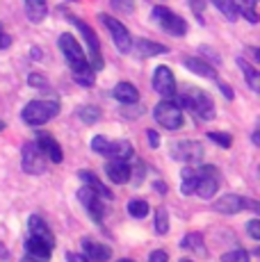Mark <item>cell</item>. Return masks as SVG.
Masks as SVG:
<instances>
[{
	"label": "cell",
	"mask_w": 260,
	"mask_h": 262,
	"mask_svg": "<svg viewBox=\"0 0 260 262\" xmlns=\"http://www.w3.org/2000/svg\"><path fill=\"white\" fill-rule=\"evenodd\" d=\"M176 105L178 107H187V110H192L194 114H197L199 119H203V121H210L214 117V103H212V98H210V94L206 92H201V89H187L185 94L178 96V100H176Z\"/></svg>",
	"instance_id": "obj_1"
},
{
	"label": "cell",
	"mask_w": 260,
	"mask_h": 262,
	"mask_svg": "<svg viewBox=\"0 0 260 262\" xmlns=\"http://www.w3.org/2000/svg\"><path fill=\"white\" fill-rule=\"evenodd\" d=\"M59 50H62L64 59H67L69 67H71L73 75L94 71V69L89 67V62H87V55L82 53V48H80V43L76 41V37H73L71 32H64L62 37H59Z\"/></svg>",
	"instance_id": "obj_2"
},
{
	"label": "cell",
	"mask_w": 260,
	"mask_h": 262,
	"mask_svg": "<svg viewBox=\"0 0 260 262\" xmlns=\"http://www.w3.org/2000/svg\"><path fill=\"white\" fill-rule=\"evenodd\" d=\"M57 114H59V105L55 100H32V103H28L23 107L21 119L28 125H41L55 119Z\"/></svg>",
	"instance_id": "obj_3"
},
{
	"label": "cell",
	"mask_w": 260,
	"mask_h": 262,
	"mask_svg": "<svg viewBox=\"0 0 260 262\" xmlns=\"http://www.w3.org/2000/svg\"><path fill=\"white\" fill-rule=\"evenodd\" d=\"M153 119L167 130H178V128H183V123H185L183 110L176 105V100H169V98L160 100L156 107H153Z\"/></svg>",
	"instance_id": "obj_4"
},
{
	"label": "cell",
	"mask_w": 260,
	"mask_h": 262,
	"mask_svg": "<svg viewBox=\"0 0 260 262\" xmlns=\"http://www.w3.org/2000/svg\"><path fill=\"white\" fill-rule=\"evenodd\" d=\"M153 18H156V23L167 34H171V37H183V34H187V21L181 18L178 14H174L171 9L162 7V5L153 7Z\"/></svg>",
	"instance_id": "obj_5"
},
{
	"label": "cell",
	"mask_w": 260,
	"mask_h": 262,
	"mask_svg": "<svg viewBox=\"0 0 260 262\" xmlns=\"http://www.w3.org/2000/svg\"><path fill=\"white\" fill-rule=\"evenodd\" d=\"M169 155L176 162H201L203 160V146L194 139H178L169 146Z\"/></svg>",
	"instance_id": "obj_6"
},
{
	"label": "cell",
	"mask_w": 260,
	"mask_h": 262,
	"mask_svg": "<svg viewBox=\"0 0 260 262\" xmlns=\"http://www.w3.org/2000/svg\"><path fill=\"white\" fill-rule=\"evenodd\" d=\"M101 21L103 25L110 30V34H112V41H114V46H117L119 50H121L123 55H128V53H133V37H130V32H128V28L123 25L119 18H114V16H110V14H103L101 16Z\"/></svg>",
	"instance_id": "obj_7"
},
{
	"label": "cell",
	"mask_w": 260,
	"mask_h": 262,
	"mask_svg": "<svg viewBox=\"0 0 260 262\" xmlns=\"http://www.w3.org/2000/svg\"><path fill=\"white\" fill-rule=\"evenodd\" d=\"M21 167L30 176H39L46 171V155L41 153V148L37 142H28L21 150Z\"/></svg>",
	"instance_id": "obj_8"
},
{
	"label": "cell",
	"mask_w": 260,
	"mask_h": 262,
	"mask_svg": "<svg viewBox=\"0 0 260 262\" xmlns=\"http://www.w3.org/2000/svg\"><path fill=\"white\" fill-rule=\"evenodd\" d=\"M219 189V173L214 167H201L197 171V187L194 194L199 199H212Z\"/></svg>",
	"instance_id": "obj_9"
},
{
	"label": "cell",
	"mask_w": 260,
	"mask_h": 262,
	"mask_svg": "<svg viewBox=\"0 0 260 262\" xmlns=\"http://www.w3.org/2000/svg\"><path fill=\"white\" fill-rule=\"evenodd\" d=\"M69 21L76 25L80 32H82L84 41H87L89 53H92V69H94V71H101V69H103V55H101V43H98V37L94 34V30L89 28V25L84 23V21H80V18L69 16Z\"/></svg>",
	"instance_id": "obj_10"
},
{
	"label": "cell",
	"mask_w": 260,
	"mask_h": 262,
	"mask_svg": "<svg viewBox=\"0 0 260 262\" xmlns=\"http://www.w3.org/2000/svg\"><path fill=\"white\" fill-rule=\"evenodd\" d=\"M153 89H156L160 96H164V98H171V96L176 94V78H174L169 67L160 64L156 69V73H153Z\"/></svg>",
	"instance_id": "obj_11"
},
{
	"label": "cell",
	"mask_w": 260,
	"mask_h": 262,
	"mask_svg": "<svg viewBox=\"0 0 260 262\" xmlns=\"http://www.w3.org/2000/svg\"><path fill=\"white\" fill-rule=\"evenodd\" d=\"M78 199H80V203H82L84 208L92 212L94 219H96V221L103 219L105 210H103V203H101V196H98L96 191L89 189V187H82V189H78Z\"/></svg>",
	"instance_id": "obj_12"
},
{
	"label": "cell",
	"mask_w": 260,
	"mask_h": 262,
	"mask_svg": "<svg viewBox=\"0 0 260 262\" xmlns=\"http://www.w3.org/2000/svg\"><path fill=\"white\" fill-rule=\"evenodd\" d=\"M212 210L219 214H237L240 210H244V199L237 194H224L212 203Z\"/></svg>",
	"instance_id": "obj_13"
},
{
	"label": "cell",
	"mask_w": 260,
	"mask_h": 262,
	"mask_svg": "<svg viewBox=\"0 0 260 262\" xmlns=\"http://www.w3.org/2000/svg\"><path fill=\"white\" fill-rule=\"evenodd\" d=\"M105 173H107V178L112 180V183H117V185L128 183V178H130V164H128V160L112 158L107 164H105Z\"/></svg>",
	"instance_id": "obj_14"
},
{
	"label": "cell",
	"mask_w": 260,
	"mask_h": 262,
	"mask_svg": "<svg viewBox=\"0 0 260 262\" xmlns=\"http://www.w3.org/2000/svg\"><path fill=\"white\" fill-rule=\"evenodd\" d=\"M26 251H28V255H30L32 260H37V262H48V260H51L53 246H48L46 242H41L39 237L30 235V237L26 239Z\"/></svg>",
	"instance_id": "obj_15"
},
{
	"label": "cell",
	"mask_w": 260,
	"mask_h": 262,
	"mask_svg": "<svg viewBox=\"0 0 260 262\" xmlns=\"http://www.w3.org/2000/svg\"><path fill=\"white\" fill-rule=\"evenodd\" d=\"M82 251H84V258L92 260V262H107L112 251L107 249L105 244H98L94 239H82Z\"/></svg>",
	"instance_id": "obj_16"
},
{
	"label": "cell",
	"mask_w": 260,
	"mask_h": 262,
	"mask_svg": "<svg viewBox=\"0 0 260 262\" xmlns=\"http://www.w3.org/2000/svg\"><path fill=\"white\" fill-rule=\"evenodd\" d=\"M28 226H30V235H34V237H39L41 242H46L48 246H55V237H53L51 228H48V224H46V221H44L39 214H32V216H30Z\"/></svg>",
	"instance_id": "obj_17"
},
{
	"label": "cell",
	"mask_w": 260,
	"mask_h": 262,
	"mask_svg": "<svg viewBox=\"0 0 260 262\" xmlns=\"http://www.w3.org/2000/svg\"><path fill=\"white\" fill-rule=\"evenodd\" d=\"M37 146L41 148V153L46 155V160H51V162H55V164L62 162V158H64L62 148H59V144L55 142L51 135H41V137L37 139Z\"/></svg>",
	"instance_id": "obj_18"
},
{
	"label": "cell",
	"mask_w": 260,
	"mask_h": 262,
	"mask_svg": "<svg viewBox=\"0 0 260 262\" xmlns=\"http://www.w3.org/2000/svg\"><path fill=\"white\" fill-rule=\"evenodd\" d=\"M183 64H185V69H189L192 73L201 75V78L217 80V71H214V69L210 67L208 62H203V59H199V57H185V59H183Z\"/></svg>",
	"instance_id": "obj_19"
},
{
	"label": "cell",
	"mask_w": 260,
	"mask_h": 262,
	"mask_svg": "<svg viewBox=\"0 0 260 262\" xmlns=\"http://www.w3.org/2000/svg\"><path fill=\"white\" fill-rule=\"evenodd\" d=\"M112 96L119 100V103H123V105H133V103H137V100H139L137 87H135V84H130V82H119L117 87L112 89Z\"/></svg>",
	"instance_id": "obj_20"
},
{
	"label": "cell",
	"mask_w": 260,
	"mask_h": 262,
	"mask_svg": "<svg viewBox=\"0 0 260 262\" xmlns=\"http://www.w3.org/2000/svg\"><path fill=\"white\" fill-rule=\"evenodd\" d=\"M78 178L82 180V183L87 185L89 189L96 191V194L101 196V199H112V191H110V187H105V185L96 178V176L92 173V171H78Z\"/></svg>",
	"instance_id": "obj_21"
},
{
	"label": "cell",
	"mask_w": 260,
	"mask_h": 262,
	"mask_svg": "<svg viewBox=\"0 0 260 262\" xmlns=\"http://www.w3.org/2000/svg\"><path fill=\"white\" fill-rule=\"evenodd\" d=\"M23 3H26V14L32 23H41L44 18H46V14H48L46 3L48 0H23Z\"/></svg>",
	"instance_id": "obj_22"
},
{
	"label": "cell",
	"mask_w": 260,
	"mask_h": 262,
	"mask_svg": "<svg viewBox=\"0 0 260 262\" xmlns=\"http://www.w3.org/2000/svg\"><path fill=\"white\" fill-rule=\"evenodd\" d=\"M237 67L242 69V73H244V78H247V84L253 89V92H258L260 89V73H258V69L253 67V64H249L247 59H242V57H237Z\"/></svg>",
	"instance_id": "obj_23"
},
{
	"label": "cell",
	"mask_w": 260,
	"mask_h": 262,
	"mask_svg": "<svg viewBox=\"0 0 260 262\" xmlns=\"http://www.w3.org/2000/svg\"><path fill=\"white\" fill-rule=\"evenodd\" d=\"M107 158H119V160H130L133 158V146L123 139L119 142H110V148H107Z\"/></svg>",
	"instance_id": "obj_24"
},
{
	"label": "cell",
	"mask_w": 260,
	"mask_h": 262,
	"mask_svg": "<svg viewBox=\"0 0 260 262\" xmlns=\"http://www.w3.org/2000/svg\"><path fill=\"white\" fill-rule=\"evenodd\" d=\"M137 50L144 55V57H156V55L169 53L167 46H162V43H156V41H148V39H139V41H137Z\"/></svg>",
	"instance_id": "obj_25"
},
{
	"label": "cell",
	"mask_w": 260,
	"mask_h": 262,
	"mask_svg": "<svg viewBox=\"0 0 260 262\" xmlns=\"http://www.w3.org/2000/svg\"><path fill=\"white\" fill-rule=\"evenodd\" d=\"M181 178H183V183H181V194H183V196L194 194V187H197V171H194L192 167H185V169L181 171Z\"/></svg>",
	"instance_id": "obj_26"
},
{
	"label": "cell",
	"mask_w": 260,
	"mask_h": 262,
	"mask_svg": "<svg viewBox=\"0 0 260 262\" xmlns=\"http://www.w3.org/2000/svg\"><path fill=\"white\" fill-rule=\"evenodd\" d=\"M181 246H183V249H187V251H194V253L206 255V246H203V237H201V233H189L187 237H185V239L181 242Z\"/></svg>",
	"instance_id": "obj_27"
},
{
	"label": "cell",
	"mask_w": 260,
	"mask_h": 262,
	"mask_svg": "<svg viewBox=\"0 0 260 262\" xmlns=\"http://www.w3.org/2000/svg\"><path fill=\"white\" fill-rule=\"evenodd\" d=\"M210 3L214 5V7L219 9V12L224 14V16L228 18V21H237V16H240V12H237V7H235V3L233 0H210Z\"/></svg>",
	"instance_id": "obj_28"
},
{
	"label": "cell",
	"mask_w": 260,
	"mask_h": 262,
	"mask_svg": "<svg viewBox=\"0 0 260 262\" xmlns=\"http://www.w3.org/2000/svg\"><path fill=\"white\" fill-rule=\"evenodd\" d=\"M78 119L82 121L84 125H92L101 119V110H98L96 105H82V107L78 110Z\"/></svg>",
	"instance_id": "obj_29"
},
{
	"label": "cell",
	"mask_w": 260,
	"mask_h": 262,
	"mask_svg": "<svg viewBox=\"0 0 260 262\" xmlns=\"http://www.w3.org/2000/svg\"><path fill=\"white\" fill-rule=\"evenodd\" d=\"M156 233L158 235H167L169 233V212L164 208L156 210Z\"/></svg>",
	"instance_id": "obj_30"
},
{
	"label": "cell",
	"mask_w": 260,
	"mask_h": 262,
	"mask_svg": "<svg viewBox=\"0 0 260 262\" xmlns=\"http://www.w3.org/2000/svg\"><path fill=\"white\" fill-rule=\"evenodd\" d=\"M128 212H130V216H135V219H144V216L148 214V203L146 201H130Z\"/></svg>",
	"instance_id": "obj_31"
},
{
	"label": "cell",
	"mask_w": 260,
	"mask_h": 262,
	"mask_svg": "<svg viewBox=\"0 0 260 262\" xmlns=\"http://www.w3.org/2000/svg\"><path fill=\"white\" fill-rule=\"evenodd\" d=\"M222 262H249V251L244 249H235L222 255Z\"/></svg>",
	"instance_id": "obj_32"
},
{
	"label": "cell",
	"mask_w": 260,
	"mask_h": 262,
	"mask_svg": "<svg viewBox=\"0 0 260 262\" xmlns=\"http://www.w3.org/2000/svg\"><path fill=\"white\" fill-rule=\"evenodd\" d=\"M208 139L217 146H224V148H231V144H233V137L228 133H208Z\"/></svg>",
	"instance_id": "obj_33"
},
{
	"label": "cell",
	"mask_w": 260,
	"mask_h": 262,
	"mask_svg": "<svg viewBox=\"0 0 260 262\" xmlns=\"http://www.w3.org/2000/svg\"><path fill=\"white\" fill-rule=\"evenodd\" d=\"M107 148H110V139L103 137V135H96L92 139V150L94 153H101V155H107Z\"/></svg>",
	"instance_id": "obj_34"
},
{
	"label": "cell",
	"mask_w": 260,
	"mask_h": 262,
	"mask_svg": "<svg viewBox=\"0 0 260 262\" xmlns=\"http://www.w3.org/2000/svg\"><path fill=\"white\" fill-rule=\"evenodd\" d=\"M110 5L119 14H133V9H135V0H110Z\"/></svg>",
	"instance_id": "obj_35"
},
{
	"label": "cell",
	"mask_w": 260,
	"mask_h": 262,
	"mask_svg": "<svg viewBox=\"0 0 260 262\" xmlns=\"http://www.w3.org/2000/svg\"><path fill=\"white\" fill-rule=\"evenodd\" d=\"M28 84H30V87H34V89H46L48 87V80L44 78V75H39V73H32L28 78Z\"/></svg>",
	"instance_id": "obj_36"
},
{
	"label": "cell",
	"mask_w": 260,
	"mask_h": 262,
	"mask_svg": "<svg viewBox=\"0 0 260 262\" xmlns=\"http://www.w3.org/2000/svg\"><path fill=\"white\" fill-rule=\"evenodd\" d=\"M247 233L251 235L253 239H260V219H251L247 224Z\"/></svg>",
	"instance_id": "obj_37"
},
{
	"label": "cell",
	"mask_w": 260,
	"mask_h": 262,
	"mask_svg": "<svg viewBox=\"0 0 260 262\" xmlns=\"http://www.w3.org/2000/svg\"><path fill=\"white\" fill-rule=\"evenodd\" d=\"M237 12H244V9H256L258 7V0H233Z\"/></svg>",
	"instance_id": "obj_38"
},
{
	"label": "cell",
	"mask_w": 260,
	"mask_h": 262,
	"mask_svg": "<svg viewBox=\"0 0 260 262\" xmlns=\"http://www.w3.org/2000/svg\"><path fill=\"white\" fill-rule=\"evenodd\" d=\"M148 262H169V253L162 249L158 251H151V255H148Z\"/></svg>",
	"instance_id": "obj_39"
},
{
	"label": "cell",
	"mask_w": 260,
	"mask_h": 262,
	"mask_svg": "<svg viewBox=\"0 0 260 262\" xmlns=\"http://www.w3.org/2000/svg\"><path fill=\"white\" fill-rule=\"evenodd\" d=\"M146 139H148V146H151V148H158L160 146V135L156 130H146Z\"/></svg>",
	"instance_id": "obj_40"
},
{
	"label": "cell",
	"mask_w": 260,
	"mask_h": 262,
	"mask_svg": "<svg viewBox=\"0 0 260 262\" xmlns=\"http://www.w3.org/2000/svg\"><path fill=\"white\" fill-rule=\"evenodd\" d=\"M192 3V9H194V14H197V18L203 23V16H201V12H203V3L201 0H189Z\"/></svg>",
	"instance_id": "obj_41"
},
{
	"label": "cell",
	"mask_w": 260,
	"mask_h": 262,
	"mask_svg": "<svg viewBox=\"0 0 260 262\" xmlns=\"http://www.w3.org/2000/svg\"><path fill=\"white\" fill-rule=\"evenodd\" d=\"M242 16L247 18L249 23H258V14H256V9H244V12H242Z\"/></svg>",
	"instance_id": "obj_42"
},
{
	"label": "cell",
	"mask_w": 260,
	"mask_h": 262,
	"mask_svg": "<svg viewBox=\"0 0 260 262\" xmlns=\"http://www.w3.org/2000/svg\"><path fill=\"white\" fill-rule=\"evenodd\" d=\"M9 46H12V37H9V34H5V32H0V50L9 48Z\"/></svg>",
	"instance_id": "obj_43"
},
{
	"label": "cell",
	"mask_w": 260,
	"mask_h": 262,
	"mask_svg": "<svg viewBox=\"0 0 260 262\" xmlns=\"http://www.w3.org/2000/svg\"><path fill=\"white\" fill-rule=\"evenodd\" d=\"M67 260H69V262H89L82 253H69V255H67Z\"/></svg>",
	"instance_id": "obj_44"
},
{
	"label": "cell",
	"mask_w": 260,
	"mask_h": 262,
	"mask_svg": "<svg viewBox=\"0 0 260 262\" xmlns=\"http://www.w3.org/2000/svg\"><path fill=\"white\" fill-rule=\"evenodd\" d=\"M219 92H222L224 96H226V98H228V100H233V92H231V87H228V84L219 82Z\"/></svg>",
	"instance_id": "obj_45"
},
{
	"label": "cell",
	"mask_w": 260,
	"mask_h": 262,
	"mask_svg": "<svg viewBox=\"0 0 260 262\" xmlns=\"http://www.w3.org/2000/svg\"><path fill=\"white\" fill-rule=\"evenodd\" d=\"M0 258H3V260L9 258V255H7V249H3V244H0Z\"/></svg>",
	"instance_id": "obj_46"
},
{
	"label": "cell",
	"mask_w": 260,
	"mask_h": 262,
	"mask_svg": "<svg viewBox=\"0 0 260 262\" xmlns=\"http://www.w3.org/2000/svg\"><path fill=\"white\" fill-rule=\"evenodd\" d=\"M253 144H260V133H258V130L253 133Z\"/></svg>",
	"instance_id": "obj_47"
},
{
	"label": "cell",
	"mask_w": 260,
	"mask_h": 262,
	"mask_svg": "<svg viewBox=\"0 0 260 262\" xmlns=\"http://www.w3.org/2000/svg\"><path fill=\"white\" fill-rule=\"evenodd\" d=\"M21 262H37V260H32V258H30V255H26V258H23Z\"/></svg>",
	"instance_id": "obj_48"
},
{
	"label": "cell",
	"mask_w": 260,
	"mask_h": 262,
	"mask_svg": "<svg viewBox=\"0 0 260 262\" xmlns=\"http://www.w3.org/2000/svg\"><path fill=\"white\" fill-rule=\"evenodd\" d=\"M119 262H135V260H128V258H123V260H119Z\"/></svg>",
	"instance_id": "obj_49"
},
{
	"label": "cell",
	"mask_w": 260,
	"mask_h": 262,
	"mask_svg": "<svg viewBox=\"0 0 260 262\" xmlns=\"http://www.w3.org/2000/svg\"><path fill=\"white\" fill-rule=\"evenodd\" d=\"M181 262H192V260H181Z\"/></svg>",
	"instance_id": "obj_50"
}]
</instances>
